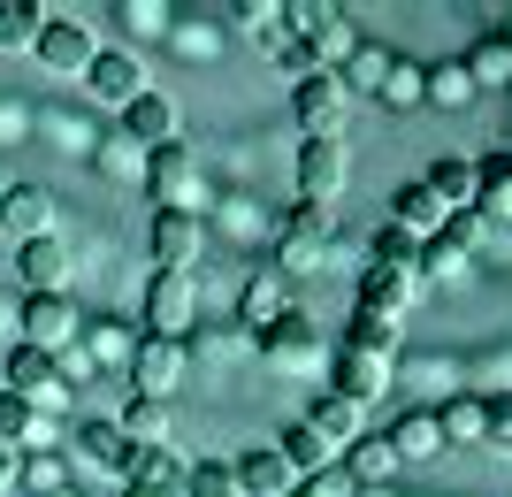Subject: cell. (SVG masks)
Returning <instances> with one entry per match:
<instances>
[{
    "mask_svg": "<svg viewBox=\"0 0 512 497\" xmlns=\"http://www.w3.org/2000/svg\"><path fill=\"white\" fill-rule=\"evenodd\" d=\"M329 245H337V207H306L299 199L276 230V276H314Z\"/></svg>",
    "mask_w": 512,
    "mask_h": 497,
    "instance_id": "obj_1",
    "label": "cell"
},
{
    "mask_svg": "<svg viewBox=\"0 0 512 497\" xmlns=\"http://www.w3.org/2000/svg\"><path fill=\"white\" fill-rule=\"evenodd\" d=\"M146 192L161 199V207H176V215H207V176H199L192 146L176 138V146L146 153Z\"/></svg>",
    "mask_w": 512,
    "mask_h": 497,
    "instance_id": "obj_2",
    "label": "cell"
},
{
    "mask_svg": "<svg viewBox=\"0 0 512 497\" xmlns=\"http://www.w3.org/2000/svg\"><path fill=\"white\" fill-rule=\"evenodd\" d=\"M16 345L69 352L77 345V299H69V291H23L16 299Z\"/></svg>",
    "mask_w": 512,
    "mask_h": 497,
    "instance_id": "obj_3",
    "label": "cell"
},
{
    "mask_svg": "<svg viewBox=\"0 0 512 497\" xmlns=\"http://www.w3.org/2000/svg\"><path fill=\"white\" fill-rule=\"evenodd\" d=\"M184 368H192L184 337H138L123 375H130V390H138V398H161V406H169L176 390H184Z\"/></svg>",
    "mask_w": 512,
    "mask_h": 497,
    "instance_id": "obj_4",
    "label": "cell"
},
{
    "mask_svg": "<svg viewBox=\"0 0 512 497\" xmlns=\"http://www.w3.org/2000/svg\"><path fill=\"white\" fill-rule=\"evenodd\" d=\"M0 390L31 398L39 413H62V406H69L62 368H54V352H39V345H8V360H0Z\"/></svg>",
    "mask_w": 512,
    "mask_h": 497,
    "instance_id": "obj_5",
    "label": "cell"
},
{
    "mask_svg": "<svg viewBox=\"0 0 512 497\" xmlns=\"http://www.w3.org/2000/svg\"><path fill=\"white\" fill-rule=\"evenodd\" d=\"M138 314H146V337H184V329L199 322V291H192V276L153 268V283H146V299H138Z\"/></svg>",
    "mask_w": 512,
    "mask_h": 497,
    "instance_id": "obj_6",
    "label": "cell"
},
{
    "mask_svg": "<svg viewBox=\"0 0 512 497\" xmlns=\"http://www.w3.org/2000/svg\"><path fill=\"white\" fill-rule=\"evenodd\" d=\"M344 85H337V69H314V77H299L291 85V123L306 130V138H344Z\"/></svg>",
    "mask_w": 512,
    "mask_h": 497,
    "instance_id": "obj_7",
    "label": "cell"
},
{
    "mask_svg": "<svg viewBox=\"0 0 512 497\" xmlns=\"http://www.w3.org/2000/svg\"><path fill=\"white\" fill-rule=\"evenodd\" d=\"M344 176H352L344 138H299V199H306V207H337Z\"/></svg>",
    "mask_w": 512,
    "mask_h": 497,
    "instance_id": "obj_8",
    "label": "cell"
},
{
    "mask_svg": "<svg viewBox=\"0 0 512 497\" xmlns=\"http://www.w3.org/2000/svg\"><path fill=\"white\" fill-rule=\"evenodd\" d=\"M31 54H39L54 77H85V62L100 54V39H92V23H85V16H46V23H39V39H31Z\"/></svg>",
    "mask_w": 512,
    "mask_h": 497,
    "instance_id": "obj_9",
    "label": "cell"
},
{
    "mask_svg": "<svg viewBox=\"0 0 512 497\" xmlns=\"http://www.w3.org/2000/svg\"><path fill=\"white\" fill-rule=\"evenodd\" d=\"M253 345H260V360H276V368H321V322H314V314H299V306L276 314Z\"/></svg>",
    "mask_w": 512,
    "mask_h": 497,
    "instance_id": "obj_10",
    "label": "cell"
},
{
    "mask_svg": "<svg viewBox=\"0 0 512 497\" xmlns=\"http://www.w3.org/2000/svg\"><path fill=\"white\" fill-rule=\"evenodd\" d=\"M85 92L100 100V108H115V115H123L130 100L146 92V69H138V54H123V46H100V54L85 62Z\"/></svg>",
    "mask_w": 512,
    "mask_h": 497,
    "instance_id": "obj_11",
    "label": "cell"
},
{
    "mask_svg": "<svg viewBox=\"0 0 512 497\" xmlns=\"http://www.w3.org/2000/svg\"><path fill=\"white\" fill-rule=\"evenodd\" d=\"M0 238H16V245L54 238V192L46 184H8L0 192Z\"/></svg>",
    "mask_w": 512,
    "mask_h": 497,
    "instance_id": "obj_12",
    "label": "cell"
},
{
    "mask_svg": "<svg viewBox=\"0 0 512 497\" xmlns=\"http://www.w3.org/2000/svg\"><path fill=\"white\" fill-rule=\"evenodd\" d=\"M230 475H237V497H291L299 490V475L283 467L276 444H245V452L230 459Z\"/></svg>",
    "mask_w": 512,
    "mask_h": 497,
    "instance_id": "obj_13",
    "label": "cell"
},
{
    "mask_svg": "<svg viewBox=\"0 0 512 497\" xmlns=\"http://www.w3.org/2000/svg\"><path fill=\"white\" fill-rule=\"evenodd\" d=\"M176 130H184V115H176V100L169 92H138V100H130L123 108V138H138V146L146 153H161V146H176Z\"/></svg>",
    "mask_w": 512,
    "mask_h": 497,
    "instance_id": "obj_14",
    "label": "cell"
},
{
    "mask_svg": "<svg viewBox=\"0 0 512 497\" xmlns=\"http://www.w3.org/2000/svg\"><path fill=\"white\" fill-rule=\"evenodd\" d=\"M344 352H367V360H398V352H406V322H398V314H375V306H360V314H352V322H344V337H337Z\"/></svg>",
    "mask_w": 512,
    "mask_h": 497,
    "instance_id": "obj_15",
    "label": "cell"
},
{
    "mask_svg": "<svg viewBox=\"0 0 512 497\" xmlns=\"http://www.w3.org/2000/svg\"><path fill=\"white\" fill-rule=\"evenodd\" d=\"M146 245H153V260H161V268L192 276V260H199V215H176V207H161V215H153V230H146Z\"/></svg>",
    "mask_w": 512,
    "mask_h": 497,
    "instance_id": "obj_16",
    "label": "cell"
},
{
    "mask_svg": "<svg viewBox=\"0 0 512 497\" xmlns=\"http://www.w3.org/2000/svg\"><path fill=\"white\" fill-rule=\"evenodd\" d=\"M276 314H291V283H283L276 268L245 276V291H237V329H245V337H260V329L276 322Z\"/></svg>",
    "mask_w": 512,
    "mask_h": 497,
    "instance_id": "obj_17",
    "label": "cell"
},
{
    "mask_svg": "<svg viewBox=\"0 0 512 497\" xmlns=\"http://www.w3.org/2000/svg\"><path fill=\"white\" fill-rule=\"evenodd\" d=\"M299 421L321 436V444H329V452H344L352 436H367V406H352V398H337V390H321V398L299 413Z\"/></svg>",
    "mask_w": 512,
    "mask_h": 497,
    "instance_id": "obj_18",
    "label": "cell"
},
{
    "mask_svg": "<svg viewBox=\"0 0 512 497\" xmlns=\"http://www.w3.org/2000/svg\"><path fill=\"white\" fill-rule=\"evenodd\" d=\"M329 390H337V398H352V406H367V398H383L390 390V368L383 360H367V352H329Z\"/></svg>",
    "mask_w": 512,
    "mask_h": 497,
    "instance_id": "obj_19",
    "label": "cell"
},
{
    "mask_svg": "<svg viewBox=\"0 0 512 497\" xmlns=\"http://www.w3.org/2000/svg\"><path fill=\"white\" fill-rule=\"evenodd\" d=\"M390 452H398V467H421V459H436L444 452V429H436V406H413V413H398L390 421Z\"/></svg>",
    "mask_w": 512,
    "mask_h": 497,
    "instance_id": "obj_20",
    "label": "cell"
},
{
    "mask_svg": "<svg viewBox=\"0 0 512 497\" xmlns=\"http://www.w3.org/2000/svg\"><path fill=\"white\" fill-rule=\"evenodd\" d=\"M77 452H85V467H107V475H123V482L138 467V444L115 421H77Z\"/></svg>",
    "mask_w": 512,
    "mask_h": 497,
    "instance_id": "obj_21",
    "label": "cell"
},
{
    "mask_svg": "<svg viewBox=\"0 0 512 497\" xmlns=\"http://www.w3.org/2000/svg\"><path fill=\"white\" fill-rule=\"evenodd\" d=\"M337 467L352 475V490H360V482L375 490V482L398 475V452H390V436H383V429H367V436H352V444L337 452Z\"/></svg>",
    "mask_w": 512,
    "mask_h": 497,
    "instance_id": "obj_22",
    "label": "cell"
},
{
    "mask_svg": "<svg viewBox=\"0 0 512 497\" xmlns=\"http://www.w3.org/2000/svg\"><path fill=\"white\" fill-rule=\"evenodd\" d=\"M16 268H23V291H62L77 260H69L62 238H31V245H16Z\"/></svg>",
    "mask_w": 512,
    "mask_h": 497,
    "instance_id": "obj_23",
    "label": "cell"
},
{
    "mask_svg": "<svg viewBox=\"0 0 512 497\" xmlns=\"http://www.w3.org/2000/svg\"><path fill=\"white\" fill-rule=\"evenodd\" d=\"M390 230H406V238H436V230H444V207L428 199V184H421V176L390 192Z\"/></svg>",
    "mask_w": 512,
    "mask_h": 497,
    "instance_id": "obj_24",
    "label": "cell"
},
{
    "mask_svg": "<svg viewBox=\"0 0 512 497\" xmlns=\"http://www.w3.org/2000/svg\"><path fill=\"white\" fill-rule=\"evenodd\" d=\"M428 199L444 207V215H459V207H474V161H459V153H444V161H428L421 169Z\"/></svg>",
    "mask_w": 512,
    "mask_h": 497,
    "instance_id": "obj_25",
    "label": "cell"
},
{
    "mask_svg": "<svg viewBox=\"0 0 512 497\" xmlns=\"http://www.w3.org/2000/svg\"><path fill=\"white\" fill-rule=\"evenodd\" d=\"M413 291H421V276H406V268H360V306H375V314H398V322H406Z\"/></svg>",
    "mask_w": 512,
    "mask_h": 497,
    "instance_id": "obj_26",
    "label": "cell"
},
{
    "mask_svg": "<svg viewBox=\"0 0 512 497\" xmlns=\"http://www.w3.org/2000/svg\"><path fill=\"white\" fill-rule=\"evenodd\" d=\"M459 69L474 77V92H505V85H512V46L497 39V31H482V39L459 54Z\"/></svg>",
    "mask_w": 512,
    "mask_h": 497,
    "instance_id": "obj_27",
    "label": "cell"
},
{
    "mask_svg": "<svg viewBox=\"0 0 512 497\" xmlns=\"http://www.w3.org/2000/svg\"><path fill=\"white\" fill-rule=\"evenodd\" d=\"M436 429H444V452H451V444H482V429H490V398H474V390L444 398V406H436Z\"/></svg>",
    "mask_w": 512,
    "mask_h": 497,
    "instance_id": "obj_28",
    "label": "cell"
},
{
    "mask_svg": "<svg viewBox=\"0 0 512 497\" xmlns=\"http://www.w3.org/2000/svg\"><path fill=\"white\" fill-rule=\"evenodd\" d=\"M115 429H123L130 444H138V452H161V444H169V406H161V398H138V390H130V406L115 413Z\"/></svg>",
    "mask_w": 512,
    "mask_h": 497,
    "instance_id": "obj_29",
    "label": "cell"
},
{
    "mask_svg": "<svg viewBox=\"0 0 512 497\" xmlns=\"http://www.w3.org/2000/svg\"><path fill=\"white\" fill-rule=\"evenodd\" d=\"M383 77H390V46H352V54H344V69H337L344 100H375V92H383Z\"/></svg>",
    "mask_w": 512,
    "mask_h": 497,
    "instance_id": "obj_30",
    "label": "cell"
},
{
    "mask_svg": "<svg viewBox=\"0 0 512 497\" xmlns=\"http://www.w3.org/2000/svg\"><path fill=\"white\" fill-rule=\"evenodd\" d=\"M276 452H283V467H291V475H321V467H337V452H329V444H321L314 429H306V421H291V429L276 436Z\"/></svg>",
    "mask_w": 512,
    "mask_h": 497,
    "instance_id": "obj_31",
    "label": "cell"
},
{
    "mask_svg": "<svg viewBox=\"0 0 512 497\" xmlns=\"http://www.w3.org/2000/svg\"><path fill=\"white\" fill-rule=\"evenodd\" d=\"M130 322H115V314H100V322H85V360L92 368H130Z\"/></svg>",
    "mask_w": 512,
    "mask_h": 497,
    "instance_id": "obj_32",
    "label": "cell"
},
{
    "mask_svg": "<svg viewBox=\"0 0 512 497\" xmlns=\"http://www.w3.org/2000/svg\"><path fill=\"white\" fill-rule=\"evenodd\" d=\"M130 482L146 497H184V459L161 444V452H138V467H130Z\"/></svg>",
    "mask_w": 512,
    "mask_h": 497,
    "instance_id": "obj_33",
    "label": "cell"
},
{
    "mask_svg": "<svg viewBox=\"0 0 512 497\" xmlns=\"http://www.w3.org/2000/svg\"><path fill=\"white\" fill-rule=\"evenodd\" d=\"M383 108H421L428 100V62H406V54H390V77H383V92H375Z\"/></svg>",
    "mask_w": 512,
    "mask_h": 497,
    "instance_id": "obj_34",
    "label": "cell"
},
{
    "mask_svg": "<svg viewBox=\"0 0 512 497\" xmlns=\"http://www.w3.org/2000/svg\"><path fill=\"white\" fill-rule=\"evenodd\" d=\"M54 16L46 0H0V54H16V46L39 39V23Z\"/></svg>",
    "mask_w": 512,
    "mask_h": 497,
    "instance_id": "obj_35",
    "label": "cell"
},
{
    "mask_svg": "<svg viewBox=\"0 0 512 497\" xmlns=\"http://www.w3.org/2000/svg\"><path fill=\"white\" fill-rule=\"evenodd\" d=\"M367 268H406V276H421V238H406V230H375L367 238Z\"/></svg>",
    "mask_w": 512,
    "mask_h": 497,
    "instance_id": "obj_36",
    "label": "cell"
},
{
    "mask_svg": "<svg viewBox=\"0 0 512 497\" xmlns=\"http://www.w3.org/2000/svg\"><path fill=\"white\" fill-rule=\"evenodd\" d=\"M474 100V77L459 62H428V108H467Z\"/></svg>",
    "mask_w": 512,
    "mask_h": 497,
    "instance_id": "obj_37",
    "label": "cell"
},
{
    "mask_svg": "<svg viewBox=\"0 0 512 497\" xmlns=\"http://www.w3.org/2000/svg\"><path fill=\"white\" fill-rule=\"evenodd\" d=\"M184 497H237L230 459H199V467H184Z\"/></svg>",
    "mask_w": 512,
    "mask_h": 497,
    "instance_id": "obj_38",
    "label": "cell"
},
{
    "mask_svg": "<svg viewBox=\"0 0 512 497\" xmlns=\"http://www.w3.org/2000/svg\"><path fill=\"white\" fill-rule=\"evenodd\" d=\"M436 238L451 245V253H474V245H490V222L474 215V207H459V215H444V230Z\"/></svg>",
    "mask_w": 512,
    "mask_h": 497,
    "instance_id": "obj_39",
    "label": "cell"
},
{
    "mask_svg": "<svg viewBox=\"0 0 512 497\" xmlns=\"http://www.w3.org/2000/svg\"><path fill=\"white\" fill-rule=\"evenodd\" d=\"M237 31H253V39H268V46L291 39V31H283V8H276V0H260V8H237Z\"/></svg>",
    "mask_w": 512,
    "mask_h": 497,
    "instance_id": "obj_40",
    "label": "cell"
},
{
    "mask_svg": "<svg viewBox=\"0 0 512 497\" xmlns=\"http://www.w3.org/2000/svg\"><path fill=\"white\" fill-rule=\"evenodd\" d=\"M291 497H352V475H344V467H321V475H306Z\"/></svg>",
    "mask_w": 512,
    "mask_h": 497,
    "instance_id": "obj_41",
    "label": "cell"
},
{
    "mask_svg": "<svg viewBox=\"0 0 512 497\" xmlns=\"http://www.w3.org/2000/svg\"><path fill=\"white\" fill-rule=\"evenodd\" d=\"M276 62L291 69V85H299V77H314V69H321V62H314V46H306V39H283V46H276Z\"/></svg>",
    "mask_w": 512,
    "mask_h": 497,
    "instance_id": "obj_42",
    "label": "cell"
},
{
    "mask_svg": "<svg viewBox=\"0 0 512 497\" xmlns=\"http://www.w3.org/2000/svg\"><path fill=\"white\" fill-rule=\"evenodd\" d=\"M482 444L512 452V398H490V429H482Z\"/></svg>",
    "mask_w": 512,
    "mask_h": 497,
    "instance_id": "obj_43",
    "label": "cell"
},
{
    "mask_svg": "<svg viewBox=\"0 0 512 497\" xmlns=\"http://www.w3.org/2000/svg\"><path fill=\"white\" fill-rule=\"evenodd\" d=\"M16 475H23V452H8V444H0V497H16Z\"/></svg>",
    "mask_w": 512,
    "mask_h": 497,
    "instance_id": "obj_44",
    "label": "cell"
},
{
    "mask_svg": "<svg viewBox=\"0 0 512 497\" xmlns=\"http://www.w3.org/2000/svg\"><path fill=\"white\" fill-rule=\"evenodd\" d=\"M8 184H16V176H8V161H0V192H8Z\"/></svg>",
    "mask_w": 512,
    "mask_h": 497,
    "instance_id": "obj_45",
    "label": "cell"
},
{
    "mask_svg": "<svg viewBox=\"0 0 512 497\" xmlns=\"http://www.w3.org/2000/svg\"><path fill=\"white\" fill-rule=\"evenodd\" d=\"M123 497H146V490H138V482H123Z\"/></svg>",
    "mask_w": 512,
    "mask_h": 497,
    "instance_id": "obj_46",
    "label": "cell"
},
{
    "mask_svg": "<svg viewBox=\"0 0 512 497\" xmlns=\"http://www.w3.org/2000/svg\"><path fill=\"white\" fill-rule=\"evenodd\" d=\"M497 39H505V46H512V31H497Z\"/></svg>",
    "mask_w": 512,
    "mask_h": 497,
    "instance_id": "obj_47",
    "label": "cell"
}]
</instances>
